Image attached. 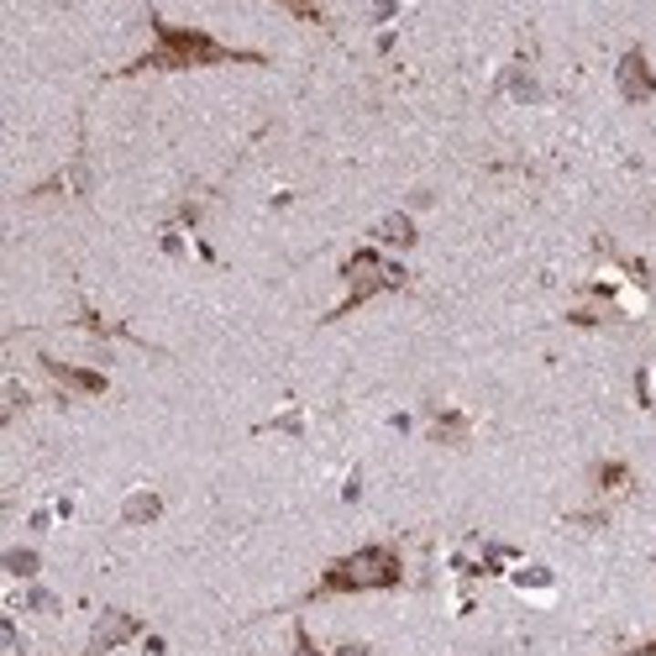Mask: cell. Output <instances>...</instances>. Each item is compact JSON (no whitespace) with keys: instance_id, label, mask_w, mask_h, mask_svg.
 <instances>
[{"instance_id":"obj_1","label":"cell","mask_w":656,"mask_h":656,"mask_svg":"<svg viewBox=\"0 0 656 656\" xmlns=\"http://www.w3.org/2000/svg\"><path fill=\"white\" fill-rule=\"evenodd\" d=\"M257 53H236V47L215 43L211 32H194V26H169L163 16H152V53L148 58H137V68H200V64H247Z\"/></svg>"},{"instance_id":"obj_2","label":"cell","mask_w":656,"mask_h":656,"mask_svg":"<svg viewBox=\"0 0 656 656\" xmlns=\"http://www.w3.org/2000/svg\"><path fill=\"white\" fill-rule=\"evenodd\" d=\"M404 583V562L394 547H362L352 557H341L320 572L316 599H331V593H373V588H400Z\"/></svg>"},{"instance_id":"obj_3","label":"cell","mask_w":656,"mask_h":656,"mask_svg":"<svg viewBox=\"0 0 656 656\" xmlns=\"http://www.w3.org/2000/svg\"><path fill=\"white\" fill-rule=\"evenodd\" d=\"M341 278H347V299H341V310H358V305H368V299L383 295V289H400L404 268L362 247V253H352L347 263H341ZM341 310H337V316H341Z\"/></svg>"},{"instance_id":"obj_4","label":"cell","mask_w":656,"mask_h":656,"mask_svg":"<svg viewBox=\"0 0 656 656\" xmlns=\"http://www.w3.org/2000/svg\"><path fill=\"white\" fill-rule=\"evenodd\" d=\"M142 630L131 614H121V609H110V614H100V625H95V635H89V651L85 656H106L110 646H121V640H131V635Z\"/></svg>"},{"instance_id":"obj_5","label":"cell","mask_w":656,"mask_h":656,"mask_svg":"<svg viewBox=\"0 0 656 656\" xmlns=\"http://www.w3.org/2000/svg\"><path fill=\"white\" fill-rule=\"evenodd\" d=\"M620 89H625V100H646V95L656 89L651 68H646V58H640V47L625 53V64H620Z\"/></svg>"},{"instance_id":"obj_6","label":"cell","mask_w":656,"mask_h":656,"mask_svg":"<svg viewBox=\"0 0 656 656\" xmlns=\"http://www.w3.org/2000/svg\"><path fill=\"white\" fill-rule=\"evenodd\" d=\"M43 368L64 383V389H74V394H100V389H106V379L89 373V368H68V362H53V358H43Z\"/></svg>"},{"instance_id":"obj_7","label":"cell","mask_w":656,"mask_h":656,"mask_svg":"<svg viewBox=\"0 0 656 656\" xmlns=\"http://www.w3.org/2000/svg\"><path fill=\"white\" fill-rule=\"evenodd\" d=\"M379 242H389V247H415V226H410V215H389L379 226Z\"/></svg>"},{"instance_id":"obj_8","label":"cell","mask_w":656,"mask_h":656,"mask_svg":"<svg viewBox=\"0 0 656 656\" xmlns=\"http://www.w3.org/2000/svg\"><path fill=\"white\" fill-rule=\"evenodd\" d=\"M158 494H131L127 499V520H152V515H158Z\"/></svg>"},{"instance_id":"obj_9","label":"cell","mask_w":656,"mask_h":656,"mask_svg":"<svg viewBox=\"0 0 656 656\" xmlns=\"http://www.w3.org/2000/svg\"><path fill=\"white\" fill-rule=\"evenodd\" d=\"M436 436H442V442H463L467 421H463V415H442V431H436Z\"/></svg>"},{"instance_id":"obj_10","label":"cell","mask_w":656,"mask_h":656,"mask_svg":"<svg viewBox=\"0 0 656 656\" xmlns=\"http://www.w3.org/2000/svg\"><path fill=\"white\" fill-rule=\"evenodd\" d=\"M599 484H604V488H620V484H630V473H625L620 463H604V467H599Z\"/></svg>"},{"instance_id":"obj_11","label":"cell","mask_w":656,"mask_h":656,"mask_svg":"<svg viewBox=\"0 0 656 656\" xmlns=\"http://www.w3.org/2000/svg\"><path fill=\"white\" fill-rule=\"evenodd\" d=\"M5 567L26 578V572H37V557H32V551H11V557H5Z\"/></svg>"},{"instance_id":"obj_12","label":"cell","mask_w":656,"mask_h":656,"mask_svg":"<svg viewBox=\"0 0 656 656\" xmlns=\"http://www.w3.org/2000/svg\"><path fill=\"white\" fill-rule=\"evenodd\" d=\"M295 656H320L316 646H310V635H299V640H295Z\"/></svg>"},{"instance_id":"obj_13","label":"cell","mask_w":656,"mask_h":656,"mask_svg":"<svg viewBox=\"0 0 656 656\" xmlns=\"http://www.w3.org/2000/svg\"><path fill=\"white\" fill-rule=\"evenodd\" d=\"M625 656H656V640H646V646H635V651H625Z\"/></svg>"},{"instance_id":"obj_14","label":"cell","mask_w":656,"mask_h":656,"mask_svg":"<svg viewBox=\"0 0 656 656\" xmlns=\"http://www.w3.org/2000/svg\"><path fill=\"white\" fill-rule=\"evenodd\" d=\"M337 656H368V651H362V646H341Z\"/></svg>"}]
</instances>
